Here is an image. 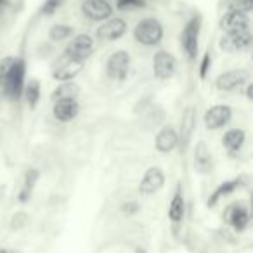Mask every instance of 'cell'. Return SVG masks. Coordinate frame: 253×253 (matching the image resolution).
I'll return each mask as SVG.
<instances>
[{"mask_svg":"<svg viewBox=\"0 0 253 253\" xmlns=\"http://www.w3.org/2000/svg\"><path fill=\"white\" fill-rule=\"evenodd\" d=\"M39 177H40V172L37 169L26 170V173H25V186H23L21 193H19V196H18V200L21 201V203H26V201L30 200V196H32V191H33V187H35Z\"/></svg>","mask_w":253,"mask_h":253,"instance_id":"cell-25","label":"cell"},{"mask_svg":"<svg viewBox=\"0 0 253 253\" xmlns=\"http://www.w3.org/2000/svg\"><path fill=\"white\" fill-rule=\"evenodd\" d=\"M196 108L194 106H187L182 113V120H180V132L179 134V144L186 146L191 141L194 134V128H196Z\"/></svg>","mask_w":253,"mask_h":253,"instance_id":"cell-19","label":"cell"},{"mask_svg":"<svg viewBox=\"0 0 253 253\" xmlns=\"http://www.w3.org/2000/svg\"><path fill=\"white\" fill-rule=\"evenodd\" d=\"M80 95V87L75 82H61L56 88L52 90V101H59V99H77Z\"/></svg>","mask_w":253,"mask_h":253,"instance_id":"cell-23","label":"cell"},{"mask_svg":"<svg viewBox=\"0 0 253 253\" xmlns=\"http://www.w3.org/2000/svg\"><path fill=\"white\" fill-rule=\"evenodd\" d=\"M126 33V21L123 18H109L102 21L95 30V37L104 42H116Z\"/></svg>","mask_w":253,"mask_h":253,"instance_id":"cell-10","label":"cell"},{"mask_svg":"<svg viewBox=\"0 0 253 253\" xmlns=\"http://www.w3.org/2000/svg\"><path fill=\"white\" fill-rule=\"evenodd\" d=\"M12 63H14V57L12 56H7V57H4V59H0V85H2L5 75H7L9 70H11Z\"/></svg>","mask_w":253,"mask_h":253,"instance_id":"cell-31","label":"cell"},{"mask_svg":"<svg viewBox=\"0 0 253 253\" xmlns=\"http://www.w3.org/2000/svg\"><path fill=\"white\" fill-rule=\"evenodd\" d=\"M177 66L179 64H177L175 56L170 54L169 50H156V54L153 56V75L158 80H170L177 73Z\"/></svg>","mask_w":253,"mask_h":253,"instance_id":"cell-8","label":"cell"},{"mask_svg":"<svg viewBox=\"0 0 253 253\" xmlns=\"http://www.w3.org/2000/svg\"><path fill=\"white\" fill-rule=\"evenodd\" d=\"M84 63L63 52L52 64V78L57 82H73L84 70Z\"/></svg>","mask_w":253,"mask_h":253,"instance_id":"cell-4","label":"cell"},{"mask_svg":"<svg viewBox=\"0 0 253 253\" xmlns=\"http://www.w3.org/2000/svg\"><path fill=\"white\" fill-rule=\"evenodd\" d=\"M194 170L198 173H210L213 170V158H211V153L208 149L207 142L198 141L194 146V156H193Z\"/></svg>","mask_w":253,"mask_h":253,"instance_id":"cell-18","label":"cell"},{"mask_svg":"<svg viewBox=\"0 0 253 253\" xmlns=\"http://www.w3.org/2000/svg\"><path fill=\"white\" fill-rule=\"evenodd\" d=\"M61 4H63V0H45L40 11H42V14H45V16H52L57 12V9L61 7Z\"/></svg>","mask_w":253,"mask_h":253,"instance_id":"cell-30","label":"cell"},{"mask_svg":"<svg viewBox=\"0 0 253 253\" xmlns=\"http://www.w3.org/2000/svg\"><path fill=\"white\" fill-rule=\"evenodd\" d=\"M80 113V104H78V99H59V101H54L52 106V115L57 122L68 123L71 120H75Z\"/></svg>","mask_w":253,"mask_h":253,"instance_id":"cell-15","label":"cell"},{"mask_svg":"<svg viewBox=\"0 0 253 253\" xmlns=\"http://www.w3.org/2000/svg\"><path fill=\"white\" fill-rule=\"evenodd\" d=\"M26 84V61L23 57H14L9 73L5 75L4 82H2V90L5 92L11 101H18L23 97V90H25Z\"/></svg>","mask_w":253,"mask_h":253,"instance_id":"cell-1","label":"cell"},{"mask_svg":"<svg viewBox=\"0 0 253 253\" xmlns=\"http://www.w3.org/2000/svg\"><path fill=\"white\" fill-rule=\"evenodd\" d=\"M241 186V179H231V180H224L222 184H218L217 186V189L213 191V193L210 194V198H208V201H207V207L208 208H213L215 205L218 203V201L222 200V198H225V196H229V194H232L234 193L238 187Z\"/></svg>","mask_w":253,"mask_h":253,"instance_id":"cell-20","label":"cell"},{"mask_svg":"<svg viewBox=\"0 0 253 253\" xmlns=\"http://www.w3.org/2000/svg\"><path fill=\"white\" fill-rule=\"evenodd\" d=\"M224 220L227 222L234 231L243 232L250 224V211H248V208L243 207V205L234 203L225 210Z\"/></svg>","mask_w":253,"mask_h":253,"instance_id":"cell-16","label":"cell"},{"mask_svg":"<svg viewBox=\"0 0 253 253\" xmlns=\"http://www.w3.org/2000/svg\"><path fill=\"white\" fill-rule=\"evenodd\" d=\"M250 77H252V73L245 68L224 71L215 78V88L220 92H232L236 88H241L243 85L250 84Z\"/></svg>","mask_w":253,"mask_h":253,"instance_id":"cell-5","label":"cell"},{"mask_svg":"<svg viewBox=\"0 0 253 253\" xmlns=\"http://www.w3.org/2000/svg\"><path fill=\"white\" fill-rule=\"evenodd\" d=\"M146 7V0H116V9L126 11V9H141Z\"/></svg>","mask_w":253,"mask_h":253,"instance_id":"cell-28","label":"cell"},{"mask_svg":"<svg viewBox=\"0 0 253 253\" xmlns=\"http://www.w3.org/2000/svg\"><path fill=\"white\" fill-rule=\"evenodd\" d=\"M184 215H186V201H184L182 189H180V184H179L175 193H173L172 201H170V205H169V218L173 224H180Z\"/></svg>","mask_w":253,"mask_h":253,"instance_id":"cell-22","label":"cell"},{"mask_svg":"<svg viewBox=\"0 0 253 253\" xmlns=\"http://www.w3.org/2000/svg\"><path fill=\"white\" fill-rule=\"evenodd\" d=\"M94 45V39L88 33H78V35L73 37V40H70V43H68L63 52L68 54L70 57H75V59L85 61L92 54Z\"/></svg>","mask_w":253,"mask_h":253,"instance_id":"cell-11","label":"cell"},{"mask_svg":"<svg viewBox=\"0 0 253 253\" xmlns=\"http://www.w3.org/2000/svg\"><path fill=\"white\" fill-rule=\"evenodd\" d=\"M246 97L252 101L253 99V84H248V88H246Z\"/></svg>","mask_w":253,"mask_h":253,"instance_id":"cell-34","label":"cell"},{"mask_svg":"<svg viewBox=\"0 0 253 253\" xmlns=\"http://www.w3.org/2000/svg\"><path fill=\"white\" fill-rule=\"evenodd\" d=\"M231 120H232V108L227 104H213L203 115V123L208 130L224 128Z\"/></svg>","mask_w":253,"mask_h":253,"instance_id":"cell-9","label":"cell"},{"mask_svg":"<svg viewBox=\"0 0 253 253\" xmlns=\"http://www.w3.org/2000/svg\"><path fill=\"white\" fill-rule=\"evenodd\" d=\"M165 37V28H163L162 21L156 18H144L137 23L134 28V39L137 43L146 47H155Z\"/></svg>","mask_w":253,"mask_h":253,"instance_id":"cell-3","label":"cell"},{"mask_svg":"<svg viewBox=\"0 0 253 253\" xmlns=\"http://www.w3.org/2000/svg\"><path fill=\"white\" fill-rule=\"evenodd\" d=\"M28 222V217H26V213H23V211H19L18 215H14V218H12V229H23V225Z\"/></svg>","mask_w":253,"mask_h":253,"instance_id":"cell-33","label":"cell"},{"mask_svg":"<svg viewBox=\"0 0 253 253\" xmlns=\"http://www.w3.org/2000/svg\"><path fill=\"white\" fill-rule=\"evenodd\" d=\"M252 9H253V0H229L227 2V11L250 14Z\"/></svg>","mask_w":253,"mask_h":253,"instance_id":"cell-27","label":"cell"},{"mask_svg":"<svg viewBox=\"0 0 253 253\" xmlns=\"http://www.w3.org/2000/svg\"><path fill=\"white\" fill-rule=\"evenodd\" d=\"M245 142H246V132L243 128H229L222 135V146L229 153H238Z\"/></svg>","mask_w":253,"mask_h":253,"instance_id":"cell-21","label":"cell"},{"mask_svg":"<svg viewBox=\"0 0 253 253\" xmlns=\"http://www.w3.org/2000/svg\"><path fill=\"white\" fill-rule=\"evenodd\" d=\"M252 42H253V35L250 30H246V32H232V33H224L220 37L218 47L225 54H236L250 49Z\"/></svg>","mask_w":253,"mask_h":253,"instance_id":"cell-6","label":"cell"},{"mask_svg":"<svg viewBox=\"0 0 253 253\" xmlns=\"http://www.w3.org/2000/svg\"><path fill=\"white\" fill-rule=\"evenodd\" d=\"M26 102L32 109H35L40 102V95H42V87H40V80L32 78L28 84H25V90H23Z\"/></svg>","mask_w":253,"mask_h":253,"instance_id":"cell-24","label":"cell"},{"mask_svg":"<svg viewBox=\"0 0 253 253\" xmlns=\"http://www.w3.org/2000/svg\"><path fill=\"white\" fill-rule=\"evenodd\" d=\"M165 186V172L160 167H149L139 182V193L151 196Z\"/></svg>","mask_w":253,"mask_h":253,"instance_id":"cell-13","label":"cell"},{"mask_svg":"<svg viewBox=\"0 0 253 253\" xmlns=\"http://www.w3.org/2000/svg\"><path fill=\"white\" fill-rule=\"evenodd\" d=\"M5 4H7V0H0V11L5 7Z\"/></svg>","mask_w":253,"mask_h":253,"instance_id":"cell-36","label":"cell"},{"mask_svg":"<svg viewBox=\"0 0 253 253\" xmlns=\"http://www.w3.org/2000/svg\"><path fill=\"white\" fill-rule=\"evenodd\" d=\"M201 19L200 14H194L187 19L184 25L182 32H180V47L187 54L191 61L198 59V52H200V35H201Z\"/></svg>","mask_w":253,"mask_h":253,"instance_id":"cell-2","label":"cell"},{"mask_svg":"<svg viewBox=\"0 0 253 253\" xmlns=\"http://www.w3.org/2000/svg\"><path fill=\"white\" fill-rule=\"evenodd\" d=\"M73 33H75L73 26L64 25V23H57V25L50 26L49 39L52 42H63V40H68L70 37H73Z\"/></svg>","mask_w":253,"mask_h":253,"instance_id":"cell-26","label":"cell"},{"mask_svg":"<svg viewBox=\"0 0 253 253\" xmlns=\"http://www.w3.org/2000/svg\"><path fill=\"white\" fill-rule=\"evenodd\" d=\"M122 211L125 215H135L139 211V203L137 201H126L122 205Z\"/></svg>","mask_w":253,"mask_h":253,"instance_id":"cell-32","label":"cell"},{"mask_svg":"<svg viewBox=\"0 0 253 253\" xmlns=\"http://www.w3.org/2000/svg\"><path fill=\"white\" fill-rule=\"evenodd\" d=\"M250 16L243 14V12H234V11H227L225 14H222L218 26L224 33H232V32H246L250 30Z\"/></svg>","mask_w":253,"mask_h":253,"instance_id":"cell-14","label":"cell"},{"mask_svg":"<svg viewBox=\"0 0 253 253\" xmlns=\"http://www.w3.org/2000/svg\"><path fill=\"white\" fill-rule=\"evenodd\" d=\"M210 68H211V56L207 52V54H203V57H201V61H200V68H198V75H200L201 80H205V78L208 77Z\"/></svg>","mask_w":253,"mask_h":253,"instance_id":"cell-29","label":"cell"},{"mask_svg":"<svg viewBox=\"0 0 253 253\" xmlns=\"http://www.w3.org/2000/svg\"><path fill=\"white\" fill-rule=\"evenodd\" d=\"M135 253H148V252H146V250H144V248H141V246H139V248H137V250H135Z\"/></svg>","mask_w":253,"mask_h":253,"instance_id":"cell-37","label":"cell"},{"mask_svg":"<svg viewBox=\"0 0 253 253\" xmlns=\"http://www.w3.org/2000/svg\"><path fill=\"white\" fill-rule=\"evenodd\" d=\"M130 70V54L126 50H115L106 61V75L111 80L123 82Z\"/></svg>","mask_w":253,"mask_h":253,"instance_id":"cell-7","label":"cell"},{"mask_svg":"<svg viewBox=\"0 0 253 253\" xmlns=\"http://www.w3.org/2000/svg\"><path fill=\"white\" fill-rule=\"evenodd\" d=\"M0 253H16L12 250H7V248H0Z\"/></svg>","mask_w":253,"mask_h":253,"instance_id":"cell-35","label":"cell"},{"mask_svg":"<svg viewBox=\"0 0 253 253\" xmlns=\"http://www.w3.org/2000/svg\"><path fill=\"white\" fill-rule=\"evenodd\" d=\"M177 146H179V134L172 125H165L155 137L156 151L167 155V153H172Z\"/></svg>","mask_w":253,"mask_h":253,"instance_id":"cell-17","label":"cell"},{"mask_svg":"<svg viewBox=\"0 0 253 253\" xmlns=\"http://www.w3.org/2000/svg\"><path fill=\"white\" fill-rule=\"evenodd\" d=\"M82 12L90 21L102 23L113 18V5L108 0H84L82 2Z\"/></svg>","mask_w":253,"mask_h":253,"instance_id":"cell-12","label":"cell"}]
</instances>
